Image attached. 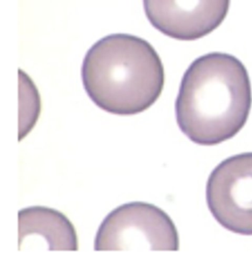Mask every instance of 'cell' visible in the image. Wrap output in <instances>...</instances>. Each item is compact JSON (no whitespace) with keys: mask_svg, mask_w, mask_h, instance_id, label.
Instances as JSON below:
<instances>
[{"mask_svg":"<svg viewBox=\"0 0 252 262\" xmlns=\"http://www.w3.org/2000/svg\"><path fill=\"white\" fill-rule=\"evenodd\" d=\"M251 104L243 63L230 54L211 53L195 59L184 74L175 103L177 124L195 143L218 145L244 127Z\"/></svg>","mask_w":252,"mask_h":262,"instance_id":"obj_1","label":"cell"},{"mask_svg":"<svg viewBox=\"0 0 252 262\" xmlns=\"http://www.w3.org/2000/svg\"><path fill=\"white\" fill-rule=\"evenodd\" d=\"M83 84L91 100L116 115H134L150 107L164 85L162 60L142 38L117 34L103 38L84 57Z\"/></svg>","mask_w":252,"mask_h":262,"instance_id":"obj_2","label":"cell"},{"mask_svg":"<svg viewBox=\"0 0 252 262\" xmlns=\"http://www.w3.org/2000/svg\"><path fill=\"white\" fill-rule=\"evenodd\" d=\"M179 249L178 235L168 215L155 205L133 202L116 207L104 219L96 234V251H119L146 248Z\"/></svg>","mask_w":252,"mask_h":262,"instance_id":"obj_3","label":"cell"},{"mask_svg":"<svg viewBox=\"0 0 252 262\" xmlns=\"http://www.w3.org/2000/svg\"><path fill=\"white\" fill-rule=\"evenodd\" d=\"M207 200L222 226L233 233L252 235V152L225 159L212 171Z\"/></svg>","mask_w":252,"mask_h":262,"instance_id":"obj_4","label":"cell"},{"mask_svg":"<svg viewBox=\"0 0 252 262\" xmlns=\"http://www.w3.org/2000/svg\"><path fill=\"white\" fill-rule=\"evenodd\" d=\"M146 16L162 34L178 40L200 39L220 26L230 0H143Z\"/></svg>","mask_w":252,"mask_h":262,"instance_id":"obj_5","label":"cell"},{"mask_svg":"<svg viewBox=\"0 0 252 262\" xmlns=\"http://www.w3.org/2000/svg\"><path fill=\"white\" fill-rule=\"evenodd\" d=\"M34 234L44 237L51 251L79 250L74 225L64 214L50 207H30L19 212V247L26 237Z\"/></svg>","mask_w":252,"mask_h":262,"instance_id":"obj_6","label":"cell"}]
</instances>
